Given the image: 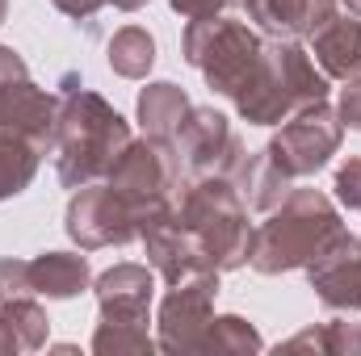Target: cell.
<instances>
[{
    "label": "cell",
    "instance_id": "5bb4252c",
    "mask_svg": "<svg viewBox=\"0 0 361 356\" xmlns=\"http://www.w3.org/2000/svg\"><path fill=\"white\" fill-rule=\"evenodd\" d=\"M139 243H143V252H147V265L156 268V276H160L164 285H177L185 276L210 268V260H206L202 248H197V239L177 222V210L152 218V222L139 231Z\"/></svg>",
    "mask_w": 361,
    "mask_h": 356
},
{
    "label": "cell",
    "instance_id": "ffe728a7",
    "mask_svg": "<svg viewBox=\"0 0 361 356\" xmlns=\"http://www.w3.org/2000/svg\"><path fill=\"white\" fill-rule=\"evenodd\" d=\"M0 323H4V336H8V356L38 352V348H47V340H51V319H47V310L34 302V293L0 302Z\"/></svg>",
    "mask_w": 361,
    "mask_h": 356
},
{
    "label": "cell",
    "instance_id": "ac0fdd59",
    "mask_svg": "<svg viewBox=\"0 0 361 356\" xmlns=\"http://www.w3.org/2000/svg\"><path fill=\"white\" fill-rule=\"evenodd\" d=\"M189 109H193L189 92L180 89V84H173V80L147 84V89L139 92V101H135V113H139L143 134H156V139H173Z\"/></svg>",
    "mask_w": 361,
    "mask_h": 356
},
{
    "label": "cell",
    "instance_id": "d4e9b609",
    "mask_svg": "<svg viewBox=\"0 0 361 356\" xmlns=\"http://www.w3.org/2000/svg\"><path fill=\"white\" fill-rule=\"evenodd\" d=\"M89 348L97 356H122V352H156L160 344L147 336V327H135V323H97Z\"/></svg>",
    "mask_w": 361,
    "mask_h": 356
},
{
    "label": "cell",
    "instance_id": "6da1fadb",
    "mask_svg": "<svg viewBox=\"0 0 361 356\" xmlns=\"http://www.w3.org/2000/svg\"><path fill=\"white\" fill-rule=\"evenodd\" d=\"M130 122L101 96L85 89L76 72L59 80V117L51 134V155H55V177L63 189H80L92 180H105L114 160L130 143Z\"/></svg>",
    "mask_w": 361,
    "mask_h": 356
},
{
    "label": "cell",
    "instance_id": "3957f363",
    "mask_svg": "<svg viewBox=\"0 0 361 356\" xmlns=\"http://www.w3.org/2000/svg\"><path fill=\"white\" fill-rule=\"evenodd\" d=\"M328 92H332V80L319 72V63L298 38H265L252 80L231 105L248 126H281L307 105L328 101Z\"/></svg>",
    "mask_w": 361,
    "mask_h": 356
},
{
    "label": "cell",
    "instance_id": "603a6c76",
    "mask_svg": "<svg viewBox=\"0 0 361 356\" xmlns=\"http://www.w3.org/2000/svg\"><path fill=\"white\" fill-rule=\"evenodd\" d=\"M105 59H109L114 76H122V80H147V72L156 63V38L143 25H122V30H114V38L105 46Z\"/></svg>",
    "mask_w": 361,
    "mask_h": 356
},
{
    "label": "cell",
    "instance_id": "cb8c5ba5",
    "mask_svg": "<svg viewBox=\"0 0 361 356\" xmlns=\"http://www.w3.org/2000/svg\"><path fill=\"white\" fill-rule=\"evenodd\" d=\"M197 352H265V336L240 314H214L202 331Z\"/></svg>",
    "mask_w": 361,
    "mask_h": 356
},
{
    "label": "cell",
    "instance_id": "e0dca14e",
    "mask_svg": "<svg viewBox=\"0 0 361 356\" xmlns=\"http://www.w3.org/2000/svg\"><path fill=\"white\" fill-rule=\"evenodd\" d=\"M92 285V265L80 252H42L30 260V293L47 302H72Z\"/></svg>",
    "mask_w": 361,
    "mask_h": 356
},
{
    "label": "cell",
    "instance_id": "7c38bea8",
    "mask_svg": "<svg viewBox=\"0 0 361 356\" xmlns=\"http://www.w3.org/2000/svg\"><path fill=\"white\" fill-rule=\"evenodd\" d=\"M307 285L336 314L361 310V235L336 231L307 265Z\"/></svg>",
    "mask_w": 361,
    "mask_h": 356
},
{
    "label": "cell",
    "instance_id": "f546056e",
    "mask_svg": "<svg viewBox=\"0 0 361 356\" xmlns=\"http://www.w3.org/2000/svg\"><path fill=\"white\" fill-rule=\"evenodd\" d=\"M51 4H55L68 21H76V25H80V21H85V25H92V17L105 8V0H51Z\"/></svg>",
    "mask_w": 361,
    "mask_h": 356
},
{
    "label": "cell",
    "instance_id": "2e32d148",
    "mask_svg": "<svg viewBox=\"0 0 361 356\" xmlns=\"http://www.w3.org/2000/svg\"><path fill=\"white\" fill-rule=\"evenodd\" d=\"M311 59L328 80H353L361 76V17L336 13L311 34Z\"/></svg>",
    "mask_w": 361,
    "mask_h": 356
},
{
    "label": "cell",
    "instance_id": "83f0119b",
    "mask_svg": "<svg viewBox=\"0 0 361 356\" xmlns=\"http://www.w3.org/2000/svg\"><path fill=\"white\" fill-rule=\"evenodd\" d=\"M169 4L185 21H197V17H219V13H227V8H235L244 0H169Z\"/></svg>",
    "mask_w": 361,
    "mask_h": 356
},
{
    "label": "cell",
    "instance_id": "30bf717a",
    "mask_svg": "<svg viewBox=\"0 0 361 356\" xmlns=\"http://www.w3.org/2000/svg\"><path fill=\"white\" fill-rule=\"evenodd\" d=\"M63 231L80 252H101V248H126L139 239L135 210L105 184L92 180L72 189L68 210H63Z\"/></svg>",
    "mask_w": 361,
    "mask_h": 356
},
{
    "label": "cell",
    "instance_id": "4dcf8cb0",
    "mask_svg": "<svg viewBox=\"0 0 361 356\" xmlns=\"http://www.w3.org/2000/svg\"><path fill=\"white\" fill-rule=\"evenodd\" d=\"M105 4H109V8H118V13H139L147 0H105Z\"/></svg>",
    "mask_w": 361,
    "mask_h": 356
},
{
    "label": "cell",
    "instance_id": "44dd1931",
    "mask_svg": "<svg viewBox=\"0 0 361 356\" xmlns=\"http://www.w3.org/2000/svg\"><path fill=\"white\" fill-rule=\"evenodd\" d=\"M42 147L38 143H30L25 134H17V130H0V201H8V197H21L34 177H38V168H42Z\"/></svg>",
    "mask_w": 361,
    "mask_h": 356
},
{
    "label": "cell",
    "instance_id": "9c48e42d",
    "mask_svg": "<svg viewBox=\"0 0 361 356\" xmlns=\"http://www.w3.org/2000/svg\"><path fill=\"white\" fill-rule=\"evenodd\" d=\"M55 117H59V92L34 84L21 51L0 42V130H17L42 151H51Z\"/></svg>",
    "mask_w": 361,
    "mask_h": 356
},
{
    "label": "cell",
    "instance_id": "7a4b0ae2",
    "mask_svg": "<svg viewBox=\"0 0 361 356\" xmlns=\"http://www.w3.org/2000/svg\"><path fill=\"white\" fill-rule=\"evenodd\" d=\"M345 231L341 210L328 193L319 189H290L261 227H252V252H248V268L261 276H281L294 268H307L315 260V252Z\"/></svg>",
    "mask_w": 361,
    "mask_h": 356
},
{
    "label": "cell",
    "instance_id": "8fae6325",
    "mask_svg": "<svg viewBox=\"0 0 361 356\" xmlns=\"http://www.w3.org/2000/svg\"><path fill=\"white\" fill-rule=\"evenodd\" d=\"M219 268L193 272L177 285H169V293L156 306V344L160 352H197L202 331L214 319V302H219Z\"/></svg>",
    "mask_w": 361,
    "mask_h": 356
},
{
    "label": "cell",
    "instance_id": "484cf974",
    "mask_svg": "<svg viewBox=\"0 0 361 356\" xmlns=\"http://www.w3.org/2000/svg\"><path fill=\"white\" fill-rule=\"evenodd\" d=\"M332 193L345 210H357L361 214V155H349L341 168H336V180H332Z\"/></svg>",
    "mask_w": 361,
    "mask_h": 356
},
{
    "label": "cell",
    "instance_id": "1f68e13d",
    "mask_svg": "<svg viewBox=\"0 0 361 356\" xmlns=\"http://www.w3.org/2000/svg\"><path fill=\"white\" fill-rule=\"evenodd\" d=\"M341 4H345V8H349L353 17H361V0H341Z\"/></svg>",
    "mask_w": 361,
    "mask_h": 356
},
{
    "label": "cell",
    "instance_id": "4316f807",
    "mask_svg": "<svg viewBox=\"0 0 361 356\" xmlns=\"http://www.w3.org/2000/svg\"><path fill=\"white\" fill-rule=\"evenodd\" d=\"M30 293V260L21 256H0V302L25 298Z\"/></svg>",
    "mask_w": 361,
    "mask_h": 356
},
{
    "label": "cell",
    "instance_id": "7402d4cb",
    "mask_svg": "<svg viewBox=\"0 0 361 356\" xmlns=\"http://www.w3.org/2000/svg\"><path fill=\"white\" fill-rule=\"evenodd\" d=\"M281 352H324V356H361V327L349 319H328L315 327L294 331L277 344Z\"/></svg>",
    "mask_w": 361,
    "mask_h": 356
},
{
    "label": "cell",
    "instance_id": "9a60e30c",
    "mask_svg": "<svg viewBox=\"0 0 361 356\" xmlns=\"http://www.w3.org/2000/svg\"><path fill=\"white\" fill-rule=\"evenodd\" d=\"M336 4L341 0H244L240 8L265 38H311L336 17Z\"/></svg>",
    "mask_w": 361,
    "mask_h": 356
},
{
    "label": "cell",
    "instance_id": "5b68a950",
    "mask_svg": "<svg viewBox=\"0 0 361 356\" xmlns=\"http://www.w3.org/2000/svg\"><path fill=\"white\" fill-rule=\"evenodd\" d=\"M261 51H265V34L227 13L185 21L180 30V59L193 72H202L210 92L223 101H235L244 92V84L252 80L261 63Z\"/></svg>",
    "mask_w": 361,
    "mask_h": 356
},
{
    "label": "cell",
    "instance_id": "277c9868",
    "mask_svg": "<svg viewBox=\"0 0 361 356\" xmlns=\"http://www.w3.org/2000/svg\"><path fill=\"white\" fill-rule=\"evenodd\" d=\"M173 210H177V222L197 239V248L210 260V268L235 272V268L248 265L252 222H248V205H244L240 189L227 177L180 180Z\"/></svg>",
    "mask_w": 361,
    "mask_h": 356
},
{
    "label": "cell",
    "instance_id": "4fadbf2b",
    "mask_svg": "<svg viewBox=\"0 0 361 356\" xmlns=\"http://www.w3.org/2000/svg\"><path fill=\"white\" fill-rule=\"evenodd\" d=\"M156 268L152 265H122L105 268L101 276H92V293H97V323H135L147 327L152 323V302H156Z\"/></svg>",
    "mask_w": 361,
    "mask_h": 356
},
{
    "label": "cell",
    "instance_id": "d6a6232c",
    "mask_svg": "<svg viewBox=\"0 0 361 356\" xmlns=\"http://www.w3.org/2000/svg\"><path fill=\"white\" fill-rule=\"evenodd\" d=\"M0 356H8V336H4V323H0Z\"/></svg>",
    "mask_w": 361,
    "mask_h": 356
},
{
    "label": "cell",
    "instance_id": "d6986e66",
    "mask_svg": "<svg viewBox=\"0 0 361 356\" xmlns=\"http://www.w3.org/2000/svg\"><path fill=\"white\" fill-rule=\"evenodd\" d=\"M235 189H240V197H244V205L248 210H257V214H269L273 205L298 184V180H290L277 164L269 160V151L261 147V151H252L244 164H240V172H235V180H231Z\"/></svg>",
    "mask_w": 361,
    "mask_h": 356
},
{
    "label": "cell",
    "instance_id": "52a82bcc",
    "mask_svg": "<svg viewBox=\"0 0 361 356\" xmlns=\"http://www.w3.org/2000/svg\"><path fill=\"white\" fill-rule=\"evenodd\" d=\"M341 143H345V122L336 105L315 101L302 113H294L290 122H281V130L265 143V151L290 180H307L332 164Z\"/></svg>",
    "mask_w": 361,
    "mask_h": 356
},
{
    "label": "cell",
    "instance_id": "f1b7e54d",
    "mask_svg": "<svg viewBox=\"0 0 361 356\" xmlns=\"http://www.w3.org/2000/svg\"><path fill=\"white\" fill-rule=\"evenodd\" d=\"M349 89H341V101H336V113L345 122V130H361V76L345 80Z\"/></svg>",
    "mask_w": 361,
    "mask_h": 356
},
{
    "label": "cell",
    "instance_id": "ba28073f",
    "mask_svg": "<svg viewBox=\"0 0 361 356\" xmlns=\"http://www.w3.org/2000/svg\"><path fill=\"white\" fill-rule=\"evenodd\" d=\"M173 147L180 155V172L185 180L197 177H227L235 180L240 164L248 160L244 139L235 134L231 117L219 113L214 105H193L180 122V130L173 134Z\"/></svg>",
    "mask_w": 361,
    "mask_h": 356
},
{
    "label": "cell",
    "instance_id": "836d02e7",
    "mask_svg": "<svg viewBox=\"0 0 361 356\" xmlns=\"http://www.w3.org/2000/svg\"><path fill=\"white\" fill-rule=\"evenodd\" d=\"M8 21V0H0V25Z\"/></svg>",
    "mask_w": 361,
    "mask_h": 356
},
{
    "label": "cell",
    "instance_id": "8992f818",
    "mask_svg": "<svg viewBox=\"0 0 361 356\" xmlns=\"http://www.w3.org/2000/svg\"><path fill=\"white\" fill-rule=\"evenodd\" d=\"M180 180H185V172H180V155L173 147V139H156V134L130 139L126 151L105 172V184L135 210L139 231L152 218L173 210V197H177Z\"/></svg>",
    "mask_w": 361,
    "mask_h": 356
}]
</instances>
